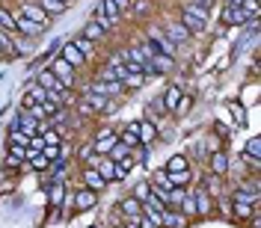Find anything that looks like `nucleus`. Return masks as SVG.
<instances>
[{"label": "nucleus", "instance_id": "nucleus-23", "mask_svg": "<svg viewBox=\"0 0 261 228\" xmlns=\"http://www.w3.org/2000/svg\"><path fill=\"white\" fill-rule=\"evenodd\" d=\"M178 98H181V89H178V86H169V89L163 92V107H166V110H175Z\"/></svg>", "mask_w": 261, "mask_h": 228}, {"label": "nucleus", "instance_id": "nucleus-3", "mask_svg": "<svg viewBox=\"0 0 261 228\" xmlns=\"http://www.w3.org/2000/svg\"><path fill=\"white\" fill-rule=\"evenodd\" d=\"M50 71H54V77H57V80L63 83L65 89H71V86H74V68H71V65L65 63L63 56H60V60H54V63L48 65Z\"/></svg>", "mask_w": 261, "mask_h": 228}, {"label": "nucleus", "instance_id": "nucleus-9", "mask_svg": "<svg viewBox=\"0 0 261 228\" xmlns=\"http://www.w3.org/2000/svg\"><path fill=\"white\" fill-rule=\"evenodd\" d=\"M137 139H140V146H151L158 139V128L151 122H137Z\"/></svg>", "mask_w": 261, "mask_h": 228}, {"label": "nucleus", "instance_id": "nucleus-42", "mask_svg": "<svg viewBox=\"0 0 261 228\" xmlns=\"http://www.w3.org/2000/svg\"><path fill=\"white\" fill-rule=\"evenodd\" d=\"M98 80H116V68H110V65L101 68V71H98Z\"/></svg>", "mask_w": 261, "mask_h": 228}, {"label": "nucleus", "instance_id": "nucleus-1", "mask_svg": "<svg viewBox=\"0 0 261 228\" xmlns=\"http://www.w3.org/2000/svg\"><path fill=\"white\" fill-rule=\"evenodd\" d=\"M205 21H208V9L193 6V3L184 6V12H181V24H184V30L187 33H202L205 30Z\"/></svg>", "mask_w": 261, "mask_h": 228}, {"label": "nucleus", "instance_id": "nucleus-29", "mask_svg": "<svg viewBox=\"0 0 261 228\" xmlns=\"http://www.w3.org/2000/svg\"><path fill=\"white\" fill-rule=\"evenodd\" d=\"M228 113H231V122H234V125H244V122H246V110L238 104V101H231V104H228Z\"/></svg>", "mask_w": 261, "mask_h": 228}, {"label": "nucleus", "instance_id": "nucleus-16", "mask_svg": "<svg viewBox=\"0 0 261 228\" xmlns=\"http://www.w3.org/2000/svg\"><path fill=\"white\" fill-rule=\"evenodd\" d=\"M119 211H122V216H143V202L134 198V195H128V198L119 205Z\"/></svg>", "mask_w": 261, "mask_h": 228}, {"label": "nucleus", "instance_id": "nucleus-47", "mask_svg": "<svg viewBox=\"0 0 261 228\" xmlns=\"http://www.w3.org/2000/svg\"><path fill=\"white\" fill-rule=\"evenodd\" d=\"M89 154H95V148H92V142H89V146H83V148H81V157H83V160H86Z\"/></svg>", "mask_w": 261, "mask_h": 228}, {"label": "nucleus", "instance_id": "nucleus-32", "mask_svg": "<svg viewBox=\"0 0 261 228\" xmlns=\"http://www.w3.org/2000/svg\"><path fill=\"white\" fill-rule=\"evenodd\" d=\"M9 146H30V136H27L24 130L12 128V130H9Z\"/></svg>", "mask_w": 261, "mask_h": 228}, {"label": "nucleus", "instance_id": "nucleus-5", "mask_svg": "<svg viewBox=\"0 0 261 228\" xmlns=\"http://www.w3.org/2000/svg\"><path fill=\"white\" fill-rule=\"evenodd\" d=\"M223 21L226 24H246L249 15H246V9L241 3H226V9H223Z\"/></svg>", "mask_w": 261, "mask_h": 228}, {"label": "nucleus", "instance_id": "nucleus-28", "mask_svg": "<svg viewBox=\"0 0 261 228\" xmlns=\"http://www.w3.org/2000/svg\"><path fill=\"white\" fill-rule=\"evenodd\" d=\"M71 42H74V48L81 50V53H83V56H86V60L92 56V50H95V45H92V42H89L86 36H77V39H71Z\"/></svg>", "mask_w": 261, "mask_h": 228}, {"label": "nucleus", "instance_id": "nucleus-46", "mask_svg": "<svg viewBox=\"0 0 261 228\" xmlns=\"http://www.w3.org/2000/svg\"><path fill=\"white\" fill-rule=\"evenodd\" d=\"M140 228H161L158 222H151L148 216H140Z\"/></svg>", "mask_w": 261, "mask_h": 228}, {"label": "nucleus", "instance_id": "nucleus-19", "mask_svg": "<svg viewBox=\"0 0 261 228\" xmlns=\"http://www.w3.org/2000/svg\"><path fill=\"white\" fill-rule=\"evenodd\" d=\"M27 101H33V104H42V101H45V98H48V89H45V86H39V83L33 80V83H27Z\"/></svg>", "mask_w": 261, "mask_h": 228}, {"label": "nucleus", "instance_id": "nucleus-11", "mask_svg": "<svg viewBox=\"0 0 261 228\" xmlns=\"http://www.w3.org/2000/svg\"><path fill=\"white\" fill-rule=\"evenodd\" d=\"M95 172L107 181V184H110V181H116V163L110 160L107 154H101V157H98V163H95Z\"/></svg>", "mask_w": 261, "mask_h": 228}, {"label": "nucleus", "instance_id": "nucleus-10", "mask_svg": "<svg viewBox=\"0 0 261 228\" xmlns=\"http://www.w3.org/2000/svg\"><path fill=\"white\" fill-rule=\"evenodd\" d=\"M12 128L24 130L27 136H33V133H39V130H42V125H39V119H33L30 113H21V116L15 119V125H12Z\"/></svg>", "mask_w": 261, "mask_h": 228}, {"label": "nucleus", "instance_id": "nucleus-7", "mask_svg": "<svg viewBox=\"0 0 261 228\" xmlns=\"http://www.w3.org/2000/svg\"><path fill=\"white\" fill-rule=\"evenodd\" d=\"M148 65H151V71H154V74H166V71H172V68H175L172 56H166V53H158V50L148 56Z\"/></svg>", "mask_w": 261, "mask_h": 228}, {"label": "nucleus", "instance_id": "nucleus-2", "mask_svg": "<svg viewBox=\"0 0 261 228\" xmlns=\"http://www.w3.org/2000/svg\"><path fill=\"white\" fill-rule=\"evenodd\" d=\"M148 39H151V45H154V50L158 53H166V56H175V50H178V45L166 36L163 30H158V27H151L148 30Z\"/></svg>", "mask_w": 261, "mask_h": 228}, {"label": "nucleus", "instance_id": "nucleus-50", "mask_svg": "<svg viewBox=\"0 0 261 228\" xmlns=\"http://www.w3.org/2000/svg\"><path fill=\"white\" fill-rule=\"evenodd\" d=\"M60 3H65V6H68V3H71V0H60Z\"/></svg>", "mask_w": 261, "mask_h": 228}, {"label": "nucleus", "instance_id": "nucleus-38", "mask_svg": "<svg viewBox=\"0 0 261 228\" xmlns=\"http://www.w3.org/2000/svg\"><path fill=\"white\" fill-rule=\"evenodd\" d=\"M63 195H65V187L63 184H54V187H50V205H60Z\"/></svg>", "mask_w": 261, "mask_h": 228}, {"label": "nucleus", "instance_id": "nucleus-18", "mask_svg": "<svg viewBox=\"0 0 261 228\" xmlns=\"http://www.w3.org/2000/svg\"><path fill=\"white\" fill-rule=\"evenodd\" d=\"M122 146H128L130 151L140 146V139H137V122H130V125H125V130H122V139H119Z\"/></svg>", "mask_w": 261, "mask_h": 228}, {"label": "nucleus", "instance_id": "nucleus-31", "mask_svg": "<svg viewBox=\"0 0 261 228\" xmlns=\"http://www.w3.org/2000/svg\"><path fill=\"white\" fill-rule=\"evenodd\" d=\"M30 166L36 169V172H45V169L50 166V160L42 154V151H36V154H30Z\"/></svg>", "mask_w": 261, "mask_h": 228}, {"label": "nucleus", "instance_id": "nucleus-36", "mask_svg": "<svg viewBox=\"0 0 261 228\" xmlns=\"http://www.w3.org/2000/svg\"><path fill=\"white\" fill-rule=\"evenodd\" d=\"M39 133H42V139H45V146H60V133H57V130H50V128H42Z\"/></svg>", "mask_w": 261, "mask_h": 228}, {"label": "nucleus", "instance_id": "nucleus-26", "mask_svg": "<svg viewBox=\"0 0 261 228\" xmlns=\"http://www.w3.org/2000/svg\"><path fill=\"white\" fill-rule=\"evenodd\" d=\"M101 12L107 15V21H110V24H116V21H119V15H122V12L116 9L113 0H101Z\"/></svg>", "mask_w": 261, "mask_h": 228}, {"label": "nucleus", "instance_id": "nucleus-51", "mask_svg": "<svg viewBox=\"0 0 261 228\" xmlns=\"http://www.w3.org/2000/svg\"><path fill=\"white\" fill-rule=\"evenodd\" d=\"M0 53H3V45H0Z\"/></svg>", "mask_w": 261, "mask_h": 228}, {"label": "nucleus", "instance_id": "nucleus-24", "mask_svg": "<svg viewBox=\"0 0 261 228\" xmlns=\"http://www.w3.org/2000/svg\"><path fill=\"white\" fill-rule=\"evenodd\" d=\"M107 157H110L113 163H119V160H125V157H130V148H128V146H122V142H116V146L107 151Z\"/></svg>", "mask_w": 261, "mask_h": 228}, {"label": "nucleus", "instance_id": "nucleus-52", "mask_svg": "<svg viewBox=\"0 0 261 228\" xmlns=\"http://www.w3.org/2000/svg\"><path fill=\"white\" fill-rule=\"evenodd\" d=\"M92 228H98V225H92Z\"/></svg>", "mask_w": 261, "mask_h": 228}, {"label": "nucleus", "instance_id": "nucleus-30", "mask_svg": "<svg viewBox=\"0 0 261 228\" xmlns=\"http://www.w3.org/2000/svg\"><path fill=\"white\" fill-rule=\"evenodd\" d=\"M184 169H187V157H184V154L169 157V163H166V172H184Z\"/></svg>", "mask_w": 261, "mask_h": 228}, {"label": "nucleus", "instance_id": "nucleus-21", "mask_svg": "<svg viewBox=\"0 0 261 228\" xmlns=\"http://www.w3.org/2000/svg\"><path fill=\"white\" fill-rule=\"evenodd\" d=\"M36 3H39V6H42V9H45L50 18L63 15L65 9H68V6H65V3H60V0H36Z\"/></svg>", "mask_w": 261, "mask_h": 228}, {"label": "nucleus", "instance_id": "nucleus-12", "mask_svg": "<svg viewBox=\"0 0 261 228\" xmlns=\"http://www.w3.org/2000/svg\"><path fill=\"white\" fill-rule=\"evenodd\" d=\"M63 60L71 65V68H77V65L86 63V56H83L77 48H74V42H65V45H63Z\"/></svg>", "mask_w": 261, "mask_h": 228}, {"label": "nucleus", "instance_id": "nucleus-15", "mask_svg": "<svg viewBox=\"0 0 261 228\" xmlns=\"http://www.w3.org/2000/svg\"><path fill=\"white\" fill-rule=\"evenodd\" d=\"M83 184H86L89 190H95V193H101V190L107 187V181L101 178L95 169H89V166H86V172H83Z\"/></svg>", "mask_w": 261, "mask_h": 228}, {"label": "nucleus", "instance_id": "nucleus-22", "mask_svg": "<svg viewBox=\"0 0 261 228\" xmlns=\"http://www.w3.org/2000/svg\"><path fill=\"white\" fill-rule=\"evenodd\" d=\"M181 213H184V216H187V219H190V216H193L196 213V198H193V190H187V193H184V198H181Z\"/></svg>", "mask_w": 261, "mask_h": 228}, {"label": "nucleus", "instance_id": "nucleus-17", "mask_svg": "<svg viewBox=\"0 0 261 228\" xmlns=\"http://www.w3.org/2000/svg\"><path fill=\"white\" fill-rule=\"evenodd\" d=\"M27 157H30V148H27V146H9L6 163H9V166H18V163H24Z\"/></svg>", "mask_w": 261, "mask_h": 228}, {"label": "nucleus", "instance_id": "nucleus-37", "mask_svg": "<svg viewBox=\"0 0 261 228\" xmlns=\"http://www.w3.org/2000/svg\"><path fill=\"white\" fill-rule=\"evenodd\" d=\"M244 154H249V157H258V154H261V139H258V136H252V139L246 142Z\"/></svg>", "mask_w": 261, "mask_h": 228}, {"label": "nucleus", "instance_id": "nucleus-35", "mask_svg": "<svg viewBox=\"0 0 261 228\" xmlns=\"http://www.w3.org/2000/svg\"><path fill=\"white\" fill-rule=\"evenodd\" d=\"M205 193H211V195H220V175H208L205 178Z\"/></svg>", "mask_w": 261, "mask_h": 228}, {"label": "nucleus", "instance_id": "nucleus-14", "mask_svg": "<svg viewBox=\"0 0 261 228\" xmlns=\"http://www.w3.org/2000/svg\"><path fill=\"white\" fill-rule=\"evenodd\" d=\"M163 33H166L175 45H178V42H184V39L190 36V33L184 30V24H181V21H166V24H163Z\"/></svg>", "mask_w": 261, "mask_h": 228}, {"label": "nucleus", "instance_id": "nucleus-39", "mask_svg": "<svg viewBox=\"0 0 261 228\" xmlns=\"http://www.w3.org/2000/svg\"><path fill=\"white\" fill-rule=\"evenodd\" d=\"M190 101H193V98H190V95H181V98H178V104H175V110H172V113L184 116V113H187V110H190Z\"/></svg>", "mask_w": 261, "mask_h": 228}, {"label": "nucleus", "instance_id": "nucleus-33", "mask_svg": "<svg viewBox=\"0 0 261 228\" xmlns=\"http://www.w3.org/2000/svg\"><path fill=\"white\" fill-rule=\"evenodd\" d=\"M104 33H107V30H104V27H101L98 21H92V24H86V30H83V36H86L89 42H95V39H101Z\"/></svg>", "mask_w": 261, "mask_h": 228}, {"label": "nucleus", "instance_id": "nucleus-43", "mask_svg": "<svg viewBox=\"0 0 261 228\" xmlns=\"http://www.w3.org/2000/svg\"><path fill=\"white\" fill-rule=\"evenodd\" d=\"M77 113H81V116H92V113H95V110H92V104H89V101L83 98L81 104H77Z\"/></svg>", "mask_w": 261, "mask_h": 228}, {"label": "nucleus", "instance_id": "nucleus-40", "mask_svg": "<svg viewBox=\"0 0 261 228\" xmlns=\"http://www.w3.org/2000/svg\"><path fill=\"white\" fill-rule=\"evenodd\" d=\"M148 193H151V184H146V181H143V184H137V190H134V198H140V202H143Z\"/></svg>", "mask_w": 261, "mask_h": 228}, {"label": "nucleus", "instance_id": "nucleus-48", "mask_svg": "<svg viewBox=\"0 0 261 228\" xmlns=\"http://www.w3.org/2000/svg\"><path fill=\"white\" fill-rule=\"evenodd\" d=\"M244 163H249V169H258V157H249V154H244Z\"/></svg>", "mask_w": 261, "mask_h": 228}, {"label": "nucleus", "instance_id": "nucleus-27", "mask_svg": "<svg viewBox=\"0 0 261 228\" xmlns=\"http://www.w3.org/2000/svg\"><path fill=\"white\" fill-rule=\"evenodd\" d=\"M0 27L6 33H18V27H15V15L9 12V9H0Z\"/></svg>", "mask_w": 261, "mask_h": 228}, {"label": "nucleus", "instance_id": "nucleus-25", "mask_svg": "<svg viewBox=\"0 0 261 228\" xmlns=\"http://www.w3.org/2000/svg\"><path fill=\"white\" fill-rule=\"evenodd\" d=\"M193 198H196V213H208L211 211V202H208L205 190H193Z\"/></svg>", "mask_w": 261, "mask_h": 228}, {"label": "nucleus", "instance_id": "nucleus-8", "mask_svg": "<svg viewBox=\"0 0 261 228\" xmlns=\"http://www.w3.org/2000/svg\"><path fill=\"white\" fill-rule=\"evenodd\" d=\"M161 225L163 228H187V216L181 211H172V208H166L161 213Z\"/></svg>", "mask_w": 261, "mask_h": 228}, {"label": "nucleus", "instance_id": "nucleus-41", "mask_svg": "<svg viewBox=\"0 0 261 228\" xmlns=\"http://www.w3.org/2000/svg\"><path fill=\"white\" fill-rule=\"evenodd\" d=\"M42 154H45V157L54 163L57 157H60V146H45V148H42Z\"/></svg>", "mask_w": 261, "mask_h": 228}, {"label": "nucleus", "instance_id": "nucleus-34", "mask_svg": "<svg viewBox=\"0 0 261 228\" xmlns=\"http://www.w3.org/2000/svg\"><path fill=\"white\" fill-rule=\"evenodd\" d=\"M169 175V184L172 187H187V181H190V172L184 169V172H166Z\"/></svg>", "mask_w": 261, "mask_h": 228}, {"label": "nucleus", "instance_id": "nucleus-6", "mask_svg": "<svg viewBox=\"0 0 261 228\" xmlns=\"http://www.w3.org/2000/svg\"><path fill=\"white\" fill-rule=\"evenodd\" d=\"M95 205H98V193L95 190L83 187V190L74 193V208H77V211H89V208H95Z\"/></svg>", "mask_w": 261, "mask_h": 228}, {"label": "nucleus", "instance_id": "nucleus-20", "mask_svg": "<svg viewBox=\"0 0 261 228\" xmlns=\"http://www.w3.org/2000/svg\"><path fill=\"white\" fill-rule=\"evenodd\" d=\"M226 169H228L226 151H214V154H211V172H214V175H223Z\"/></svg>", "mask_w": 261, "mask_h": 228}, {"label": "nucleus", "instance_id": "nucleus-45", "mask_svg": "<svg viewBox=\"0 0 261 228\" xmlns=\"http://www.w3.org/2000/svg\"><path fill=\"white\" fill-rule=\"evenodd\" d=\"M116 3V9H119V12H125V9H130V3H134V0H113Z\"/></svg>", "mask_w": 261, "mask_h": 228}, {"label": "nucleus", "instance_id": "nucleus-4", "mask_svg": "<svg viewBox=\"0 0 261 228\" xmlns=\"http://www.w3.org/2000/svg\"><path fill=\"white\" fill-rule=\"evenodd\" d=\"M15 27H18V33H21V36H27V39H36V36H42V33H45V24H39V21H33V18L21 15V12L15 15Z\"/></svg>", "mask_w": 261, "mask_h": 228}, {"label": "nucleus", "instance_id": "nucleus-13", "mask_svg": "<svg viewBox=\"0 0 261 228\" xmlns=\"http://www.w3.org/2000/svg\"><path fill=\"white\" fill-rule=\"evenodd\" d=\"M21 15H27V18H33V21H39V24H45L48 27V21H50V15L39 6V3H24V9H21Z\"/></svg>", "mask_w": 261, "mask_h": 228}, {"label": "nucleus", "instance_id": "nucleus-49", "mask_svg": "<svg viewBox=\"0 0 261 228\" xmlns=\"http://www.w3.org/2000/svg\"><path fill=\"white\" fill-rule=\"evenodd\" d=\"M190 3H193V6H202V9H208L214 0H190Z\"/></svg>", "mask_w": 261, "mask_h": 228}, {"label": "nucleus", "instance_id": "nucleus-44", "mask_svg": "<svg viewBox=\"0 0 261 228\" xmlns=\"http://www.w3.org/2000/svg\"><path fill=\"white\" fill-rule=\"evenodd\" d=\"M130 6H134V12H137V15H143V12L148 9V3H146V0H134Z\"/></svg>", "mask_w": 261, "mask_h": 228}]
</instances>
